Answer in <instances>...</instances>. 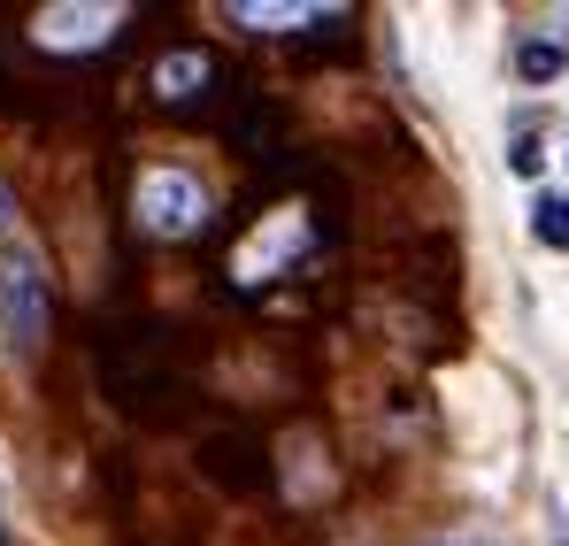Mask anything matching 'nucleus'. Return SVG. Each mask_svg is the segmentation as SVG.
Returning a JSON list of instances; mask_svg holds the SVG:
<instances>
[{"label":"nucleus","instance_id":"obj_1","mask_svg":"<svg viewBox=\"0 0 569 546\" xmlns=\"http://www.w3.org/2000/svg\"><path fill=\"white\" fill-rule=\"evenodd\" d=\"M131 216H139L147 239H192L216 216V192L192 178V170H178V162H154V170H139V185H131Z\"/></svg>","mask_w":569,"mask_h":546},{"label":"nucleus","instance_id":"obj_2","mask_svg":"<svg viewBox=\"0 0 569 546\" xmlns=\"http://www.w3.org/2000/svg\"><path fill=\"white\" fill-rule=\"evenodd\" d=\"M123 23H131L123 0H47L31 16V47L39 54H100Z\"/></svg>","mask_w":569,"mask_h":546},{"label":"nucleus","instance_id":"obj_3","mask_svg":"<svg viewBox=\"0 0 569 546\" xmlns=\"http://www.w3.org/2000/svg\"><path fill=\"white\" fill-rule=\"evenodd\" d=\"M47 324H54V308H47L39 262L23 247H0V339L23 347V355H39L47 347Z\"/></svg>","mask_w":569,"mask_h":546},{"label":"nucleus","instance_id":"obj_4","mask_svg":"<svg viewBox=\"0 0 569 546\" xmlns=\"http://www.w3.org/2000/svg\"><path fill=\"white\" fill-rule=\"evenodd\" d=\"M300 247H308V208H278V216L231 255V277H239V285H262V277H278Z\"/></svg>","mask_w":569,"mask_h":546},{"label":"nucleus","instance_id":"obj_5","mask_svg":"<svg viewBox=\"0 0 569 546\" xmlns=\"http://www.w3.org/2000/svg\"><path fill=\"white\" fill-rule=\"evenodd\" d=\"M339 8H308V0H231V23H247V31H300V23H331Z\"/></svg>","mask_w":569,"mask_h":546},{"label":"nucleus","instance_id":"obj_6","mask_svg":"<svg viewBox=\"0 0 569 546\" xmlns=\"http://www.w3.org/2000/svg\"><path fill=\"white\" fill-rule=\"evenodd\" d=\"M147 86H154V100H170V108H178V100H192V92L208 86V54H200V47H178V54H162Z\"/></svg>","mask_w":569,"mask_h":546},{"label":"nucleus","instance_id":"obj_7","mask_svg":"<svg viewBox=\"0 0 569 546\" xmlns=\"http://www.w3.org/2000/svg\"><path fill=\"white\" fill-rule=\"evenodd\" d=\"M531 239L547 255H569V185H539L531 192Z\"/></svg>","mask_w":569,"mask_h":546},{"label":"nucleus","instance_id":"obj_8","mask_svg":"<svg viewBox=\"0 0 569 546\" xmlns=\"http://www.w3.org/2000/svg\"><path fill=\"white\" fill-rule=\"evenodd\" d=\"M516 78H523V86L569 78V39H523V47H516Z\"/></svg>","mask_w":569,"mask_h":546},{"label":"nucleus","instance_id":"obj_9","mask_svg":"<svg viewBox=\"0 0 569 546\" xmlns=\"http://www.w3.org/2000/svg\"><path fill=\"white\" fill-rule=\"evenodd\" d=\"M539 170H547V147H539V139L523 131V139L508 147V178H539Z\"/></svg>","mask_w":569,"mask_h":546},{"label":"nucleus","instance_id":"obj_10","mask_svg":"<svg viewBox=\"0 0 569 546\" xmlns=\"http://www.w3.org/2000/svg\"><path fill=\"white\" fill-rule=\"evenodd\" d=\"M8 231H16V192L0 185V239H8Z\"/></svg>","mask_w":569,"mask_h":546},{"label":"nucleus","instance_id":"obj_11","mask_svg":"<svg viewBox=\"0 0 569 546\" xmlns=\"http://www.w3.org/2000/svg\"><path fill=\"white\" fill-rule=\"evenodd\" d=\"M439 546H485V539H439Z\"/></svg>","mask_w":569,"mask_h":546},{"label":"nucleus","instance_id":"obj_12","mask_svg":"<svg viewBox=\"0 0 569 546\" xmlns=\"http://www.w3.org/2000/svg\"><path fill=\"white\" fill-rule=\"evenodd\" d=\"M0 546H8V524H0Z\"/></svg>","mask_w":569,"mask_h":546},{"label":"nucleus","instance_id":"obj_13","mask_svg":"<svg viewBox=\"0 0 569 546\" xmlns=\"http://www.w3.org/2000/svg\"><path fill=\"white\" fill-rule=\"evenodd\" d=\"M562 546H569V539H562Z\"/></svg>","mask_w":569,"mask_h":546}]
</instances>
